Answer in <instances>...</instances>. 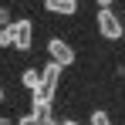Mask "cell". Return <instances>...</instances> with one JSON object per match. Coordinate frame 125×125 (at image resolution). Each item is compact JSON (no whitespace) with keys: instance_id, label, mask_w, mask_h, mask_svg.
I'll return each mask as SVG.
<instances>
[{"instance_id":"obj_3","label":"cell","mask_w":125,"mask_h":125,"mask_svg":"<svg viewBox=\"0 0 125 125\" xmlns=\"http://www.w3.org/2000/svg\"><path fill=\"white\" fill-rule=\"evenodd\" d=\"M10 27V34H14V47L17 51H31V44H34V24L31 21H14V24H7Z\"/></svg>"},{"instance_id":"obj_11","label":"cell","mask_w":125,"mask_h":125,"mask_svg":"<svg viewBox=\"0 0 125 125\" xmlns=\"http://www.w3.org/2000/svg\"><path fill=\"white\" fill-rule=\"evenodd\" d=\"M41 125H58V122H54V118H51V115H47V118H41Z\"/></svg>"},{"instance_id":"obj_14","label":"cell","mask_w":125,"mask_h":125,"mask_svg":"<svg viewBox=\"0 0 125 125\" xmlns=\"http://www.w3.org/2000/svg\"><path fill=\"white\" fill-rule=\"evenodd\" d=\"M0 125H10V118H0Z\"/></svg>"},{"instance_id":"obj_4","label":"cell","mask_w":125,"mask_h":125,"mask_svg":"<svg viewBox=\"0 0 125 125\" xmlns=\"http://www.w3.org/2000/svg\"><path fill=\"white\" fill-rule=\"evenodd\" d=\"M47 54H51V61H58L61 68H68V64L74 61V47L68 41H61V37H51L47 41Z\"/></svg>"},{"instance_id":"obj_5","label":"cell","mask_w":125,"mask_h":125,"mask_svg":"<svg viewBox=\"0 0 125 125\" xmlns=\"http://www.w3.org/2000/svg\"><path fill=\"white\" fill-rule=\"evenodd\" d=\"M44 10L61 14V17H71V14H78V0H44Z\"/></svg>"},{"instance_id":"obj_8","label":"cell","mask_w":125,"mask_h":125,"mask_svg":"<svg viewBox=\"0 0 125 125\" xmlns=\"http://www.w3.org/2000/svg\"><path fill=\"white\" fill-rule=\"evenodd\" d=\"M91 125H112L108 112H95V115H91Z\"/></svg>"},{"instance_id":"obj_10","label":"cell","mask_w":125,"mask_h":125,"mask_svg":"<svg viewBox=\"0 0 125 125\" xmlns=\"http://www.w3.org/2000/svg\"><path fill=\"white\" fill-rule=\"evenodd\" d=\"M7 21H10V14H7V10L0 7V24H7Z\"/></svg>"},{"instance_id":"obj_13","label":"cell","mask_w":125,"mask_h":125,"mask_svg":"<svg viewBox=\"0 0 125 125\" xmlns=\"http://www.w3.org/2000/svg\"><path fill=\"white\" fill-rule=\"evenodd\" d=\"M98 7H112V0H98Z\"/></svg>"},{"instance_id":"obj_12","label":"cell","mask_w":125,"mask_h":125,"mask_svg":"<svg viewBox=\"0 0 125 125\" xmlns=\"http://www.w3.org/2000/svg\"><path fill=\"white\" fill-rule=\"evenodd\" d=\"M61 125H81V122H74V118H64V122Z\"/></svg>"},{"instance_id":"obj_7","label":"cell","mask_w":125,"mask_h":125,"mask_svg":"<svg viewBox=\"0 0 125 125\" xmlns=\"http://www.w3.org/2000/svg\"><path fill=\"white\" fill-rule=\"evenodd\" d=\"M0 47H14V34H10V27H7V24L0 27Z\"/></svg>"},{"instance_id":"obj_1","label":"cell","mask_w":125,"mask_h":125,"mask_svg":"<svg viewBox=\"0 0 125 125\" xmlns=\"http://www.w3.org/2000/svg\"><path fill=\"white\" fill-rule=\"evenodd\" d=\"M61 71H64V68L58 61H51L41 71V84L31 91V105H34V108H51L54 95H58V78H61Z\"/></svg>"},{"instance_id":"obj_9","label":"cell","mask_w":125,"mask_h":125,"mask_svg":"<svg viewBox=\"0 0 125 125\" xmlns=\"http://www.w3.org/2000/svg\"><path fill=\"white\" fill-rule=\"evenodd\" d=\"M17 125H41V115H37V112H31V115H24Z\"/></svg>"},{"instance_id":"obj_6","label":"cell","mask_w":125,"mask_h":125,"mask_svg":"<svg viewBox=\"0 0 125 125\" xmlns=\"http://www.w3.org/2000/svg\"><path fill=\"white\" fill-rule=\"evenodd\" d=\"M21 81H24V88H31V91H34V88L41 84V71H37V68H27V71L21 74Z\"/></svg>"},{"instance_id":"obj_2","label":"cell","mask_w":125,"mask_h":125,"mask_svg":"<svg viewBox=\"0 0 125 125\" xmlns=\"http://www.w3.org/2000/svg\"><path fill=\"white\" fill-rule=\"evenodd\" d=\"M95 24H98L102 37H108V41H118V37L125 34L122 21L115 17V10H112V7H98V14H95Z\"/></svg>"},{"instance_id":"obj_15","label":"cell","mask_w":125,"mask_h":125,"mask_svg":"<svg viewBox=\"0 0 125 125\" xmlns=\"http://www.w3.org/2000/svg\"><path fill=\"white\" fill-rule=\"evenodd\" d=\"M0 98H3V84H0Z\"/></svg>"}]
</instances>
